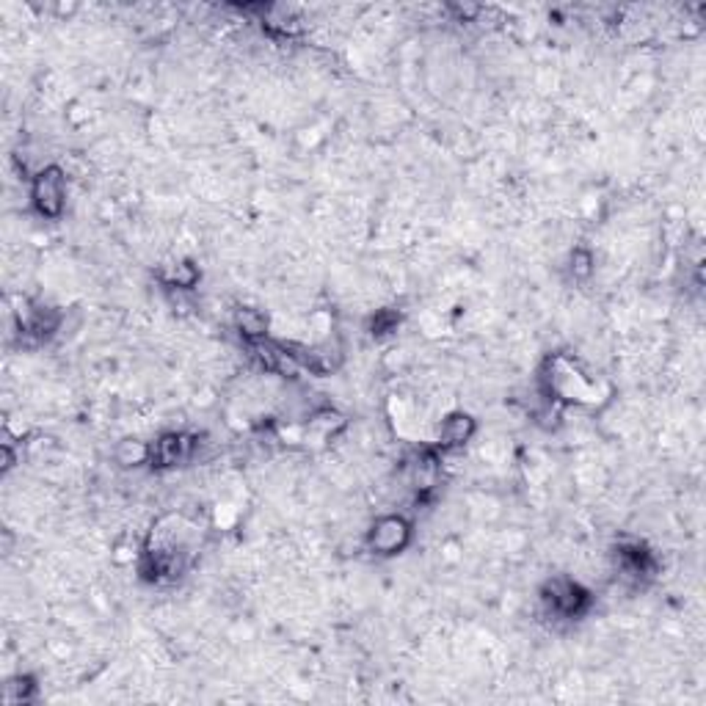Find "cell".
<instances>
[{"label":"cell","instance_id":"6da1fadb","mask_svg":"<svg viewBox=\"0 0 706 706\" xmlns=\"http://www.w3.org/2000/svg\"><path fill=\"white\" fill-rule=\"evenodd\" d=\"M411 539V527L403 516H381L370 535H367V547L376 555H394L401 552Z\"/></svg>","mask_w":706,"mask_h":706},{"label":"cell","instance_id":"8992f818","mask_svg":"<svg viewBox=\"0 0 706 706\" xmlns=\"http://www.w3.org/2000/svg\"><path fill=\"white\" fill-rule=\"evenodd\" d=\"M238 329H240V334L246 337V340H251V343H260V340H265V329H268V321L257 312V309H240L238 312Z\"/></svg>","mask_w":706,"mask_h":706},{"label":"cell","instance_id":"9c48e42d","mask_svg":"<svg viewBox=\"0 0 706 706\" xmlns=\"http://www.w3.org/2000/svg\"><path fill=\"white\" fill-rule=\"evenodd\" d=\"M572 271H574V276H580V279L590 276V271H593V257H590V251H585V248H577V251H574V257H572Z\"/></svg>","mask_w":706,"mask_h":706},{"label":"cell","instance_id":"277c9868","mask_svg":"<svg viewBox=\"0 0 706 706\" xmlns=\"http://www.w3.org/2000/svg\"><path fill=\"white\" fill-rule=\"evenodd\" d=\"M188 456H191V442H188V436H183V434H168L160 442H155L150 461L158 464V467H172V464L185 461Z\"/></svg>","mask_w":706,"mask_h":706},{"label":"cell","instance_id":"3957f363","mask_svg":"<svg viewBox=\"0 0 706 706\" xmlns=\"http://www.w3.org/2000/svg\"><path fill=\"white\" fill-rule=\"evenodd\" d=\"M544 599L560 615H577L588 605V593L577 582H572V580H555L549 585V593H547Z\"/></svg>","mask_w":706,"mask_h":706},{"label":"cell","instance_id":"7a4b0ae2","mask_svg":"<svg viewBox=\"0 0 706 706\" xmlns=\"http://www.w3.org/2000/svg\"><path fill=\"white\" fill-rule=\"evenodd\" d=\"M31 199L42 215H47V218L61 215V210H64V177H61L59 168H45V172L37 174L34 188H31Z\"/></svg>","mask_w":706,"mask_h":706},{"label":"cell","instance_id":"52a82bcc","mask_svg":"<svg viewBox=\"0 0 706 706\" xmlns=\"http://www.w3.org/2000/svg\"><path fill=\"white\" fill-rule=\"evenodd\" d=\"M150 458H152V447H147L144 442H138V439H125L117 447V461L122 467H138V464H144Z\"/></svg>","mask_w":706,"mask_h":706},{"label":"cell","instance_id":"5b68a950","mask_svg":"<svg viewBox=\"0 0 706 706\" xmlns=\"http://www.w3.org/2000/svg\"><path fill=\"white\" fill-rule=\"evenodd\" d=\"M472 434H475V419L461 411L444 417L439 426V442L444 447H461L472 439Z\"/></svg>","mask_w":706,"mask_h":706},{"label":"cell","instance_id":"ba28073f","mask_svg":"<svg viewBox=\"0 0 706 706\" xmlns=\"http://www.w3.org/2000/svg\"><path fill=\"white\" fill-rule=\"evenodd\" d=\"M196 281H199V268H196L193 263H177L174 268H172V273H168V285L172 288H180V290H188V288H193Z\"/></svg>","mask_w":706,"mask_h":706}]
</instances>
